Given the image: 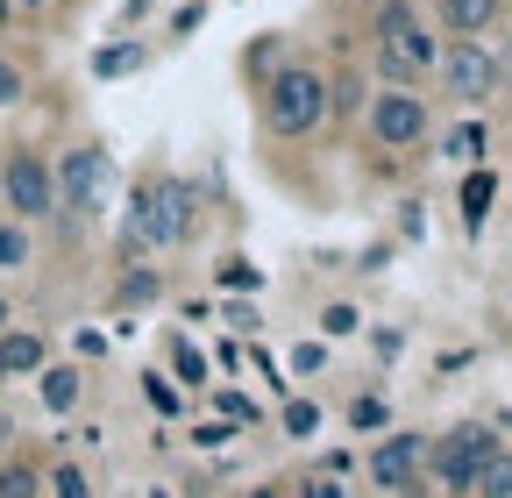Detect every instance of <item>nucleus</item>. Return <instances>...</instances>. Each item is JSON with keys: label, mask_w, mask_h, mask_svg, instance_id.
<instances>
[{"label": "nucleus", "mask_w": 512, "mask_h": 498, "mask_svg": "<svg viewBox=\"0 0 512 498\" xmlns=\"http://www.w3.org/2000/svg\"><path fill=\"white\" fill-rule=\"evenodd\" d=\"M185 235H192V185L178 171H157L136 193L128 221H121V249H128V257H143V249H178Z\"/></svg>", "instance_id": "nucleus-1"}, {"label": "nucleus", "mask_w": 512, "mask_h": 498, "mask_svg": "<svg viewBox=\"0 0 512 498\" xmlns=\"http://www.w3.org/2000/svg\"><path fill=\"white\" fill-rule=\"evenodd\" d=\"M264 129L285 143H306L328 129V72L313 65H278L264 79Z\"/></svg>", "instance_id": "nucleus-2"}, {"label": "nucleus", "mask_w": 512, "mask_h": 498, "mask_svg": "<svg viewBox=\"0 0 512 498\" xmlns=\"http://www.w3.org/2000/svg\"><path fill=\"white\" fill-rule=\"evenodd\" d=\"M434 57H441V43L427 36L413 0H377V72L392 86H420L434 72Z\"/></svg>", "instance_id": "nucleus-3"}, {"label": "nucleus", "mask_w": 512, "mask_h": 498, "mask_svg": "<svg viewBox=\"0 0 512 498\" xmlns=\"http://www.w3.org/2000/svg\"><path fill=\"white\" fill-rule=\"evenodd\" d=\"M441 65V93L463 100V107H484L505 79H498V57L484 50V36H448V50L434 57Z\"/></svg>", "instance_id": "nucleus-4"}, {"label": "nucleus", "mask_w": 512, "mask_h": 498, "mask_svg": "<svg viewBox=\"0 0 512 498\" xmlns=\"http://www.w3.org/2000/svg\"><path fill=\"white\" fill-rule=\"evenodd\" d=\"M50 178H57V207H72V214L86 221V214H100L107 193H114V157H107L100 143H79V150H64V164H57Z\"/></svg>", "instance_id": "nucleus-5"}, {"label": "nucleus", "mask_w": 512, "mask_h": 498, "mask_svg": "<svg viewBox=\"0 0 512 498\" xmlns=\"http://www.w3.org/2000/svg\"><path fill=\"white\" fill-rule=\"evenodd\" d=\"M484 456H498V434L477 427V420H463V427H448L441 442H427V470H434L448 491H470V477H477Z\"/></svg>", "instance_id": "nucleus-6"}, {"label": "nucleus", "mask_w": 512, "mask_h": 498, "mask_svg": "<svg viewBox=\"0 0 512 498\" xmlns=\"http://www.w3.org/2000/svg\"><path fill=\"white\" fill-rule=\"evenodd\" d=\"M0 200L15 207V221H43L57 214V178L36 150H8V164H0Z\"/></svg>", "instance_id": "nucleus-7"}, {"label": "nucleus", "mask_w": 512, "mask_h": 498, "mask_svg": "<svg viewBox=\"0 0 512 498\" xmlns=\"http://www.w3.org/2000/svg\"><path fill=\"white\" fill-rule=\"evenodd\" d=\"M420 136H427V100L413 86H384L370 100V143L377 150H420Z\"/></svg>", "instance_id": "nucleus-8"}, {"label": "nucleus", "mask_w": 512, "mask_h": 498, "mask_svg": "<svg viewBox=\"0 0 512 498\" xmlns=\"http://www.w3.org/2000/svg\"><path fill=\"white\" fill-rule=\"evenodd\" d=\"M370 484L377 491H420V470H427V442L420 434H384V442L370 449Z\"/></svg>", "instance_id": "nucleus-9"}, {"label": "nucleus", "mask_w": 512, "mask_h": 498, "mask_svg": "<svg viewBox=\"0 0 512 498\" xmlns=\"http://www.w3.org/2000/svg\"><path fill=\"white\" fill-rule=\"evenodd\" d=\"M29 370H43V335L0 328V378H29Z\"/></svg>", "instance_id": "nucleus-10"}, {"label": "nucleus", "mask_w": 512, "mask_h": 498, "mask_svg": "<svg viewBox=\"0 0 512 498\" xmlns=\"http://www.w3.org/2000/svg\"><path fill=\"white\" fill-rule=\"evenodd\" d=\"M498 8L505 0H441V22H448V36H484L498 22Z\"/></svg>", "instance_id": "nucleus-11"}, {"label": "nucleus", "mask_w": 512, "mask_h": 498, "mask_svg": "<svg viewBox=\"0 0 512 498\" xmlns=\"http://www.w3.org/2000/svg\"><path fill=\"white\" fill-rule=\"evenodd\" d=\"M484 150H491V129H484V121H456V129L441 136V157H456V164H484Z\"/></svg>", "instance_id": "nucleus-12"}, {"label": "nucleus", "mask_w": 512, "mask_h": 498, "mask_svg": "<svg viewBox=\"0 0 512 498\" xmlns=\"http://www.w3.org/2000/svg\"><path fill=\"white\" fill-rule=\"evenodd\" d=\"M491 193H498V178H491V171L477 164V171L463 178V228H470V235H477V228L491 221Z\"/></svg>", "instance_id": "nucleus-13"}, {"label": "nucleus", "mask_w": 512, "mask_h": 498, "mask_svg": "<svg viewBox=\"0 0 512 498\" xmlns=\"http://www.w3.org/2000/svg\"><path fill=\"white\" fill-rule=\"evenodd\" d=\"M43 406H50V413H72V406H79V370H72V363H50V370H43Z\"/></svg>", "instance_id": "nucleus-14"}, {"label": "nucleus", "mask_w": 512, "mask_h": 498, "mask_svg": "<svg viewBox=\"0 0 512 498\" xmlns=\"http://www.w3.org/2000/svg\"><path fill=\"white\" fill-rule=\"evenodd\" d=\"M470 491L477 498H512V456L498 449V456H484L477 463V477H470Z\"/></svg>", "instance_id": "nucleus-15"}, {"label": "nucleus", "mask_w": 512, "mask_h": 498, "mask_svg": "<svg viewBox=\"0 0 512 498\" xmlns=\"http://www.w3.org/2000/svg\"><path fill=\"white\" fill-rule=\"evenodd\" d=\"M164 292V278L157 271H121V285H114V306H150Z\"/></svg>", "instance_id": "nucleus-16"}, {"label": "nucleus", "mask_w": 512, "mask_h": 498, "mask_svg": "<svg viewBox=\"0 0 512 498\" xmlns=\"http://www.w3.org/2000/svg\"><path fill=\"white\" fill-rule=\"evenodd\" d=\"M356 107H363V72H335L328 79V121L335 114H356Z\"/></svg>", "instance_id": "nucleus-17"}, {"label": "nucleus", "mask_w": 512, "mask_h": 498, "mask_svg": "<svg viewBox=\"0 0 512 498\" xmlns=\"http://www.w3.org/2000/svg\"><path fill=\"white\" fill-rule=\"evenodd\" d=\"M93 72H100V79H121V72H143V50H136V43H107V50L93 57Z\"/></svg>", "instance_id": "nucleus-18"}, {"label": "nucleus", "mask_w": 512, "mask_h": 498, "mask_svg": "<svg viewBox=\"0 0 512 498\" xmlns=\"http://www.w3.org/2000/svg\"><path fill=\"white\" fill-rule=\"evenodd\" d=\"M29 264V221H0V271Z\"/></svg>", "instance_id": "nucleus-19"}, {"label": "nucleus", "mask_w": 512, "mask_h": 498, "mask_svg": "<svg viewBox=\"0 0 512 498\" xmlns=\"http://www.w3.org/2000/svg\"><path fill=\"white\" fill-rule=\"evenodd\" d=\"M0 498H43V477L29 463H0Z\"/></svg>", "instance_id": "nucleus-20"}, {"label": "nucleus", "mask_w": 512, "mask_h": 498, "mask_svg": "<svg viewBox=\"0 0 512 498\" xmlns=\"http://www.w3.org/2000/svg\"><path fill=\"white\" fill-rule=\"evenodd\" d=\"M50 498H93V477H86L79 463H57V470H50Z\"/></svg>", "instance_id": "nucleus-21"}, {"label": "nucleus", "mask_w": 512, "mask_h": 498, "mask_svg": "<svg viewBox=\"0 0 512 498\" xmlns=\"http://www.w3.org/2000/svg\"><path fill=\"white\" fill-rule=\"evenodd\" d=\"M171 363H178V378H185V385H207V356L192 349V342H171Z\"/></svg>", "instance_id": "nucleus-22"}, {"label": "nucleus", "mask_w": 512, "mask_h": 498, "mask_svg": "<svg viewBox=\"0 0 512 498\" xmlns=\"http://www.w3.org/2000/svg\"><path fill=\"white\" fill-rule=\"evenodd\" d=\"M221 285H228V292H242V285L256 292V285H264V271H256L249 257H228V264H221Z\"/></svg>", "instance_id": "nucleus-23"}, {"label": "nucleus", "mask_w": 512, "mask_h": 498, "mask_svg": "<svg viewBox=\"0 0 512 498\" xmlns=\"http://www.w3.org/2000/svg\"><path fill=\"white\" fill-rule=\"evenodd\" d=\"M384 420H392V413H384V399H356V406H349V427H356V434H377Z\"/></svg>", "instance_id": "nucleus-24"}, {"label": "nucleus", "mask_w": 512, "mask_h": 498, "mask_svg": "<svg viewBox=\"0 0 512 498\" xmlns=\"http://www.w3.org/2000/svg\"><path fill=\"white\" fill-rule=\"evenodd\" d=\"M29 93V79H22V65H15V57H0V107H15Z\"/></svg>", "instance_id": "nucleus-25"}, {"label": "nucleus", "mask_w": 512, "mask_h": 498, "mask_svg": "<svg viewBox=\"0 0 512 498\" xmlns=\"http://www.w3.org/2000/svg\"><path fill=\"white\" fill-rule=\"evenodd\" d=\"M313 427H320V406L313 399H292L285 406V434H313Z\"/></svg>", "instance_id": "nucleus-26"}, {"label": "nucleus", "mask_w": 512, "mask_h": 498, "mask_svg": "<svg viewBox=\"0 0 512 498\" xmlns=\"http://www.w3.org/2000/svg\"><path fill=\"white\" fill-rule=\"evenodd\" d=\"M320 328H328V335H356L363 314H356V306H328V314H320Z\"/></svg>", "instance_id": "nucleus-27"}, {"label": "nucleus", "mask_w": 512, "mask_h": 498, "mask_svg": "<svg viewBox=\"0 0 512 498\" xmlns=\"http://www.w3.org/2000/svg\"><path fill=\"white\" fill-rule=\"evenodd\" d=\"M221 420H228V427H249V420H256V406H249L242 392H221Z\"/></svg>", "instance_id": "nucleus-28"}, {"label": "nucleus", "mask_w": 512, "mask_h": 498, "mask_svg": "<svg viewBox=\"0 0 512 498\" xmlns=\"http://www.w3.org/2000/svg\"><path fill=\"white\" fill-rule=\"evenodd\" d=\"M320 363H328V349H320V342H299V349H292V370H299V378H313Z\"/></svg>", "instance_id": "nucleus-29"}, {"label": "nucleus", "mask_w": 512, "mask_h": 498, "mask_svg": "<svg viewBox=\"0 0 512 498\" xmlns=\"http://www.w3.org/2000/svg\"><path fill=\"white\" fill-rule=\"evenodd\" d=\"M150 406H157V413H178V392H171L164 378H150Z\"/></svg>", "instance_id": "nucleus-30"}, {"label": "nucleus", "mask_w": 512, "mask_h": 498, "mask_svg": "<svg viewBox=\"0 0 512 498\" xmlns=\"http://www.w3.org/2000/svg\"><path fill=\"white\" fill-rule=\"evenodd\" d=\"M50 8V0H15V15H43Z\"/></svg>", "instance_id": "nucleus-31"}, {"label": "nucleus", "mask_w": 512, "mask_h": 498, "mask_svg": "<svg viewBox=\"0 0 512 498\" xmlns=\"http://www.w3.org/2000/svg\"><path fill=\"white\" fill-rule=\"evenodd\" d=\"M0 328H15V306H8V299H0Z\"/></svg>", "instance_id": "nucleus-32"}, {"label": "nucleus", "mask_w": 512, "mask_h": 498, "mask_svg": "<svg viewBox=\"0 0 512 498\" xmlns=\"http://www.w3.org/2000/svg\"><path fill=\"white\" fill-rule=\"evenodd\" d=\"M8 22H15V0H0V29H8Z\"/></svg>", "instance_id": "nucleus-33"}, {"label": "nucleus", "mask_w": 512, "mask_h": 498, "mask_svg": "<svg viewBox=\"0 0 512 498\" xmlns=\"http://www.w3.org/2000/svg\"><path fill=\"white\" fill-rule=\"evenodd\" d=\"M505 427H512V413H505Z\"/></svg>", "instance_id": "nucleus-34"}, {"label": "nucleus", "mask_w": 512, "mask_h": 498, "mask_svg": "<svg viewBox=\"0 0 512 498\" xmlns=\"http://www.w3.org/2000/svg\"><path fill=\"white\" fill-rule=\"evenodd\" d=\"M0 164H8V157H0Z\"/></svg>", "instance_id": "nucleus-35"}]
</instances>
